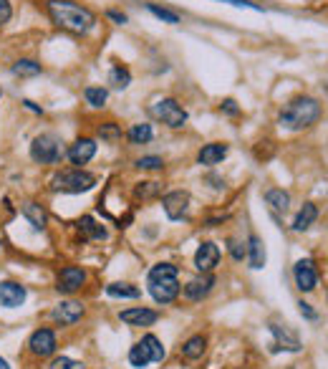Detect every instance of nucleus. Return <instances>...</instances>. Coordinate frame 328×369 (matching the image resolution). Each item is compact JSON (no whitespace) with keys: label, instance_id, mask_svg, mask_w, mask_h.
I'll list each match as a JSON object with an SVG mask.
<instances>
[{"label":"nucleus","instance_id":"1","mask_svg":"<svg viewBox=\"0 0 328 369\" xmlns=\"http://www.w3.org/2000/svg\"><path fill=\"white\" fill-rule=\"evenodd\" d=\"M46 10L56 26L66 28V31H71L76 36L89 34L96 26V15L81 3H73V0H46Z\"/></svg>","mask_w":328,"mask_h":369},{"label":"nucleus","instance_id":"2","mask_svg":"<svg viewBox=\"0 0 328 369\" xmlns=\"http://www.w3.org/2000/svg\"><path fill=\"white\" fill-rule=\"evenodd\" d=\"M323 106L313 96H295L288 104L283 106L281 114H278V124L288 132H303V129H311V126L321 119Z\"/></svg>","mask_w":328,"mask_h":369},{"label":"nucleus","instance_id":"3","mask_svg":"<svg viewBox=\"0 0 328 369\" xmlns=\"http://www.w3.org/2000/svg\"><path fill=\"white\" fill-rule=\"evenodd\" d=\"M179 270L172 263H157L147 276L151 298L157 303H172L179 296Z\"/></svg>","mask_w":328,"mask_h":369},{"label":"nucleus","instance_id":"4","mask_svg":"<svg viewBox=\"0 0 328 369\" xmlns=\"http://www.w3.org/2000/svg\"><path fill=\"white\" fill-rule=\"evenodd\" d=\"M94 184H96V178H94L91 172L76 167V170H64V172H59V175H53L51 190L53 192H71V195H76V192L94 190Z\"/></svg>","mask_w":328,"mask_h":369},{"label":"nucleus","instance_id":"5","mask_svg":"<svg viewBox=\"0 0 328 369\" xmlns=\"http://www.w3.org/2000/svg\"><path fill=\"white\" fill-rule=\"evenodd\" d=\"M64 157V147H61V139L53 137V134H38V137L31 142V159L38 162V165H56Z\"/></svg>","mask_w":328,"mask_h":369},{"label":"nucleus","instance_id":"6","mask_svg":"<svg viewBox=\"0 0 328 369\" xmlns=\"http://www.w3.org/2000/svg\"><path fill=\"white\" fill-rule=\"evenodd\" d=\"M149 112H151V117L159 119V122L167 124L170 129H182V126L187 124V119H190L177 99H159L157 104L149 106Z\"/></svg>","mask_w":328,"mask_h":369},{"label":"nucleus","instance_id":"7","mask_svg":"<svg viewBox=\"0 0 328 369\" xmlns=\"http://www.w3.org/2000/svg\"><path fill=\"white\" fill-rule=\"evenodd\" d=\"M162 208L170 220H182L187 215V210H190V192L184 190L167 192L162 198Z\"/></svg>","mask_w":328,"mask_h":369},{"label":"nucleus","instance_id":"8","mask_svg":"<svg viewBox=\"0 0 328 369\" xmlns=\"http://www.w3.org/2000/svg\"><path fill=\"white\" fill-rule=\"evenodd\" d=\"M293 276H295V286H298L303 294H311V291L318 286V270H315V263L311 258H303V261L295 263Z\"/></svg>","mask_w":328,"mask_h":369},{"label":"nucleus","instance_id":"9","mask_svg":"<svg viewBox=\"0 0 328 369\" xmlns=\"http://www.w3.org/2000/svg\"><path fill=\"white\" fill-rule=\"evenodd\" d=\"M81 317H84V303L79 301H61L51 311V319L61 326H71V324L81 321Z\"/></svg>","mask_w":328,"mask_h":369},{"label":"nucleus","instance_id":"10","mask_svg":"<svg viewBox=\"0 0 328 369\" xmlns=\"http://www.w3.org/2000/svg\"><path fill=\"white\" fill-rule=\"evenodd\" d=\"M217 263H220V248L212 240L200 243V248L195 253V268L200 273H212L217 268Z\"/></svg>","mask_w":328,"mask_h":369},{"label":"nucleus","instance_id":"11","mask_svg":"<svg viewBox=\"0 0 328 369\" xmlns=\"http://www.w3.org/2000/svg\"><path fill=\"white\" fill-rule=\"evenodd\" d=\"M84 284H86V270L79 268V266H66L59 273L56 289H59V294H76Z\"/></svg>","mask_w":328,"mask_h":369},{"label":"nucleus","instance_id":"12","mask_svg":"<svg viewBox=\"0 0 328 369\" xmlns=\"http://www.w3.org/2000/svg\"><path fill=\"white\" fill-rule=\"evenodd\" d=\"M56 334L51 329H38L33 331L31 339H28V349L33 352L36 356H51L56 352Z\"/></svg>","mask_w":328,"mask_h":369},{"label":"nucleus","instance_id":"13","mask_svg":"<svg viewBox=\"0 0 328 369\" xmlns=\"http://www.w3.org/2000/svg\"><path fill=\"white\" fill-rule=\"evenodd\" d=\"M94 154H96V142L89 137H81L76 139L71 147H68V152H66V157L71 159V165H86V162H91Z\"/></svg>","mask_w":328,"mask_h":369},{"label":"nucleus","instance_id":"14","mask_svg":"<svg viewBox=\"0 0 328 369\" xmlns=\"http://www.w3.org/2000/svg\"><path fill=\"white\" fill-rule=\"evenodd\" d=\"M26 296H28L26 286L15 284V281H3L0 284V306H6V309H18V306H23Z\"/></svg>","mask_w":328,"mask_h":369},{"label":"nucleus","instance_id":"15","mask_svg":"<svg viewBox=\"0 0 328 369\" xmlns=\"http://www.w3.org/2000/svg\"><path fill=\"white\" fill-rule=\"evenodd\" d=\"M270 331L276 336V344H273V352H301V339L288 329V326H281V324H270Z\"/></svg>","mask_w":328,"mask_h":369},{"label":"nucleus","instance_id":"16","mask_svg":"<svg viewBox=\"0 0 328 369\" xmlns=\"http://www.w3.org/2000/svg\"><path fill=\"white\" fill-rule=\"evenodd\" d=\"M119 319L129 326H151V324H157L159 314L154 309H147V306H137V309H126L119 314Z\"/></svg>","mask_w":328,"mask_h":369},{"label":"nucleus","instance_id":"17","mask_svg":"<svg viewBox=\"0 0 328 369\" xmlns=\"http://www.w3.org/2000/svg\"><path fill=\"white\" fill-rule=\"evenodd\" d=\"M212 286H215V276L212 273H200V276L192 278L190 284L184 286V296L190 298V301H202L212 291Z\"/></svg>","mask_w":328,"mask_h":369},{"label":"nucleus","instance_id":"18","mask_svg":"<svg viewBox=\"0 0 328 369\" xmlns=\"http://www.w3.org/2000/svg\"><path fill=\"white\" fill-rule=\"evenodd\" d=\"M228 152H230V147L225 145V142H210V145H204L202 150L197 152V162L204 167H215L228 157Z\"/></svg>","mask_w":328,"mask_h":369},{"label":"nucleus","instance_id":"19","mask_svg":"<svg viewBox=\"0 0 328 369\" xmlns=\"http://www.w3.org/2000/svg\"><path fill=\"white\" fill-rule=\"evenodd\" d=\"M315 218H318V208H315L313 203H303V208L298 210V215H295V220H293V231H298V233L308 231L311 225L315 223Z\"/></svg>","mask_w":328,"mask_h":369},{"label":"nucleus","instance_id":"20","mask_svg":"<svg viewBox=\"0 0 328 369\" xmlns=\"http://www.w3.org/2000/svg\"><path fill=\"white\" fill-rule=\"evenodd\" d=\"M204 349H207V339L202 334H195L182 344V356L187 362H195V359H200L204 354Z\"/></svg>","mask_w":328,"mask_h":369},{"label":"nucleus","instance_id":"21","mask_svg":"<svg viewBox=\"0 0 328 369\" xmlns=\"http://www.w3.org/2000/svg\"><path fill=\"white\" fill-rule=\"evenodd\" d=\"M248 263L250 268H262L265 266V245L258 236H250L248 240Z\"/></svg>","mask_w":328,"mask_h":369},{"label":"nucleus","instance_id":"22","mask_svg":"<svg viewBox=\"0 0 328 369\" xmlns=\"http://www.w3.org/2000/svg\"><path fill=\"white\" fill-rule=\"evenodd\" d=\"M81 233H84L86 240H106L109 238V233H106V228L101 223H96V220L91 218V215H86V218H81Z\"/></svg>","mask_w":328,"mask_h":369},{"label":"nucleus","instance_id":"23","mask_svg":"<svg viewBox=\"0 0 328 369\" xmlns=\"http://www.w3.org/2000/svg\"><path fill=\"white\" fill-rule=\"evenodd\" d=\"M23 215H26L28 223H31L36 231H43V228H46V223H48L46 210H43L38 203H26V205H23Z\"/></svg>","mask_w":328,"mask_h":369},{"label":"nucleus","instance_id":"24","mask_svg":"<svg viewBox=\"0 0 328 369\" xmlns=\"http://www.w3.org/2000/svg\"><path fill=\"white\" fill-rule=\"evenodd\" d=\"M129 364L131 367H147V364H151V352L149 347H147V342L142 339V342H137L134 347L129 349Z\"/></svg>","mask_w":328,"mask_h":369},{"label":"nucleus","instance_id":"25","mask_svg":"<svg viewBox=\"0 0 328 369\" xmlns=\"http://www.w3.org/2000/svg\"><path fill=\"white\" fill-rule=\"evenodd\" d=\"M265 203H268L273 210L285 212L288 210V205H290V195L285 190H281V187H273V190L265 192Z\"/></svg>","mask_w":328,"mask_h":369},{"label":"nucleus","instance_id":"26","mask_svg":"<svg viewBox=\"0 0 328 369\" xmlns=\"http://www.w3.org/2000/svg\"><path fill=\"white\" fill-rule=\"evenodd\" d=\"M106 294L112 298H139L142 291L137 289L134 284H124V281H117V284L106 286Z\"/></svg>","mask_w":328,"mask_h":369},{"label":"nucleus","instance_id":"27","mask_svg":"<svg viewBox=\"0 0 328 369\" xmlns=\"http://www.w3.org/2000/svg\"><path fill=\"white\" fill-rule=\"evenodd\" d=\"M129 142L131 145H149L151 142V137H154V129H151V124H131V129H129Z\"/></svg>","mask_w":328,"mask_h":369},{"label":"nucleus","instance_id":"28","mask_svg":"<svg viewBox=\"0 0 328 369\" xmlns=\"http://www.w3.org/2000/svg\"><path fill=\"white\" fill-rule=\"evenodd\" d=\"M84 99L89 101L94 109H101V106L106 104V99H109V92H106V89H101V86H86V89H84Z\"/></svg>","mask_w":328,"mask_h":369},{"label":"nucleus","instance_id":"29","mask_svg":"<svg viewBox=\"0 0 328 369\" xmlns=\"http://www.w3.org/2000/svg\"><path fill=\"white\" fill-rule=\"evenodd\" d=\"M147 10H149L154 18L164 20V23H179V13L177 10H170V8H164V6H157V3H147Z\"/></svg>","mask_w":328,"mask_h":369},{"label":"nucleus","instance_id":"30","mask_svg":"<svg viewBox=\"0 0 328 369\" xmlns=\"http://www.w3.org/2000/svg\"><path fill=\"white\" fill-rule=\"evenodd\" d=\"M109 84L121 92V89H126L131 84V71L126 66H114L112 73H109Z\"/></svg>","mask_w":328,"mask_h":369},{"label":"nucleus","instance_id":"31","mask_svg":"<svg viewBox=\"0 0 328 369\" xmlns=\"http://www.w3.org/2000/svg\"><path fill=\"white\" fill-rule=\"evenodd\" d=\"M43 71L40 68V64H36L33 59H20L13 64V73L15 76H38V73Z\"/></svg>","mask_w":328,"mask_h":369},{"label":"nucleus","instance_id":"32","mask_svg":"<svg viewBox=\"0 0 328 369\" xmlns=\"http://www.w3.org/2000/svg\"><path fill=\"white\" fill-rule=\"evenodd\" d=\"M98 137L104 139L106 145H117L119 139H121V129L114 122H106V124L98 126Z\"/></svg>","mask_w":328,"mask_h":369},{"label":"nucleus","instance_id":"33","mask_svg":"<svg viewBox=\"0 0 328 369\" xmlns=\"http://www.w3.org/2000/svg\"><path fill=\"white\" fill-rule=\"evenodd\" d=\"M159 192H162V184L159 182H139L137 190H134V195L142 200H149V198H157Z\"/></svg>","mask_w":328,"mask_h":369},{"label":"nucleus","instance_id":"34","mask_svg":"<svg viewBox=\"0 0 328 369\" xmlns=\"http://www.w3.org/2000/svg\"><path fill=\"white\" fill-rule=\"evenodd\" d=\"M144 342H147V347H149V352H151V362H162L164 356H167V352H164V344L159 342L154 334H147Z\"/></svg>","mask_w":328,"mask_h":369},{"label":"nucleus","instance_id":"35","mask_svg":"<svg viewBox=\"0 0 328 369\" xmlns=\"http://www.w3.org/2000/svg\"><path fill=\"white\" fill-rule=\"evenodd\" d=\"M137 167H139V170H162L164 159L157 157V154H149V157H139L137 159Z\"/></svg>","mask_w":328,"mask_h":369},{"label":"nucleus","instance_id":"36","mask_svg":"<svg viewBox=\"0 0 328 369\" xmlns=\"http://www.w3.org/2000/svg\"><path fill=\"white\" fill-rule=\"evenodd\" d=\"M51 369H86L81 362H76V359H68V356H56L51 362Z\"/></svg>","mask_w":328,"mask_h":369},{"label":"nucleus","instance_id":"37","mask_svg":"<svg viewBox=\"0 0 328 369\" xmlns=\"http://www.w3.org/2000/svg\"><path fill=\"white\" fill-rule=\"evenodd\" d=\"M228 245H230V256L235 258V261H243V258H248V245H243L240 240L230 238Z\"/></svg>","mask_w":328,"mask_h":369},{"label":"nucleus","instance_id":"38","mask_svg":"<svg viewBox=\"0 0 328 369\" xmlns=\"http://www.w3.org/2000/svg\"><path fill=\"white\" fill-rule=\"evenodd\" d=\"M10 18H13V6H10V0H0V28L6 26Z\"/></svg>","mask_w":328,"mask_h":369},{"label":"nucleus","instance_id":"39","mask_svg":"<svg viewBox=\"0 0 328 369\" xmlns=\"http://www.w3.org/2000/svg\"><path fill=\"white\" fill-rule=\"evenodd\" d=\"M220 112H225L228 117H237V114H240V106H237L235 99H225L223 104H220Z\"/></svg>","mask_w":328,"mask_h":369},{"label":"nucleus","instance_id":"40","mask_svg":"<svg viewBox=\"0 0 328 369\" xmlns=\"http://www.w3.org/2000/svg\"><path fill=\"white\" fill-rule=\"evenodd\" d=\"M220 3H230V6L235 8H250V10H262L258 3H250V0H220Z\"/></svg>","mask_w":328,"mask_h":369},{"label":"nucleus","instance_id":"41","mask_svg":"<svg viewBox=\"0 0 328 369\" xmlns=\"http://www.w3.org/2000/svg\"><path fill=\"white\" fill-rule=\"evenodd\" d=\"M298 309H301V314L306 319H308V321H315V319H318V314H315L313 309H311V303H306V301H298Z\"/></svg>","mask_w":328,"mask_h":369},{"label":"nucleus","instance_id":"42","mask_svg":"<svg viewBox=\"0 0 328 369\" xmlns=\"http://www.w3.org/2000/svg\"><path fill=\"white\" fill-rule=\"evenodd\" d=\"M106 18H109V20H114L117 26H124L126 20H129L124 13H119V10H106Z\"/></svg>","mask_w":328,"mask_h":369},{"label":"nucleus","instance_id":"43","mask_svg":"<svg viewBox=\"0 0 328 369\" xmlns=\"http://www.w3.org/2000/svg\"><path fill=\"white\" fill-rule=\"evenodd\" d=\"M23 104H26L28 106V109H31V112H36V114H43V109H40V106H36V104H33V101H23Z\"/></svg>","mask_w":328,"mask_h":369},{"label":"nucleus","instance_id":"44","mask_svg":"<svg viewBox=\"0 0 328 369\" xmlns=\"http://www.w3.org/2000/svg\"><path fill=\"white\" fill-rule=\"evenodd\" d=\"M0 369H10V364H8L6 359H3V356H0Z\"/></svg>","mask_w":328,"mask_h":369}]
</instances>
